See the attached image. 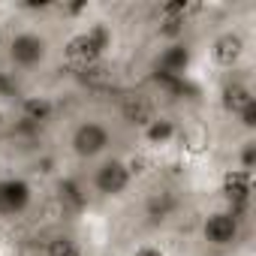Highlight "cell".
Returning a JSON list of instances; mask_svg holds the SVG:
<instances>
[{
	"mask_svg": "<svg viewBox=\"0 0 256 256\" xmlns=\"http://www.w3.org/2000/svg\"><path fill=\"white\" fill-rule=\"evenodd\" d=\"M133 172L126 166V157L120 154H106L102 160L94 163L90 169V178H88V187L96 199H124L133 187Z\"/></svg>",
	"mask_w": 256,
	"mask_h": 256,
	"instance_id": "cell-4",
	"label": "cell"
},
{
	"mask_svg": "<svg viewBox=\"0 0 256 256\" xmlns=\"http://www.w3.org/2000/svg\"><path fill=\"white\" fill-rule=\"evenodd\" d=\"M16 112H18V120H22L24 126H30V130H40V126H46V124L54 120L58 102H54L52 94H40V90H36V94L22 96Z\"/></svg>",
	"mask_w": 256,
	"mask_h": 256,
	"instance_id": "cell-12",
	"label": "cell"
},
{
	"mask_svg": "<svg viewBox=\"0 0 256 256\" xmlns=\"http://www.w3.org/2000/svg\"><path fill=\"white\" fill-rule=\"evenodd\" d=\"M126 256H169V250L160 241H139V244L130 247V253H126Z\"/></svg>",
	"mask_w": 256,
	"mask_h": 256,
	"instance_id": "cell-17",
	"label": "cell"
},
{
	"mask_svg": "<svg viewBox=\"0 0 256 256\" xmlns=\"http://www.w3.org/2000/svg\"><path fill=\"white\" fill-rule=\"evenodd\" d=\"M4 52H6V64L16 72H36L52 58V40L40 28H22L10 34Z\"/></svg>",
	"mask_w": 256,
	"mask_h": 256,
	"instance_id": "cell-3",
	"label": "cell"
},
{
	"mask_svg": "<svg viewBox=\"0 0 256 256\" xmlns=\"http://www.w3.org/2000/svg\"><path fill=\"white\" fill-rule=\"evenodd\" d=\"M4 250H6V232L0 229V256H4Z\"/></svg>",
	"mask_w": 256,
	"mask_h": 256,
	"instance_id": "cell-21",
	"label": "cell"
},
{
	"mask_svg": "<svg viewBox=\"0 0 256 256\" xmlns=\"http://www.w3.org/2000/svg\"><path fill=\"white\" fill-rule=\"evenodd\" d=\"M241 229H244V220L238 214H232L229 208H214L202 217L199 223V238L205 241V247H214V250H229L238 244L241 238Z\"/></svg>",
	"mask_w": 256,
	"mask_h": 256,
	"instance_id": "cell-5",
	"label": "cell"
},
{
	"mask_svg": "<svg viewBox=\"0 0 256 256\" xmlns=\"http://www.w3.org/2000/svg\"><path fill=\"white\" fill-rule=\"evenodd\" d=\"M238 169H244V172H253L256 169V142L247 136L244 142H241V151H238V163H235Z\"/></svg>",
	"mask_w": 256,
	"mask_h": 256,
	"instance_id": "cell-16",
	"label": "cell"
},
{
	"mask_svg": "<svg viewBox=\"0 0 256 256\" xmlns=\"http://www.w3.org/2000/svg\"><path fill=\"white\" fill-rule=\"evenodd\" d=\"M42 256H84V247L70 232H54L42 244Z\"/></svg>",
	"mask_w": 256,
	"mask_h": 256,
	"instance_id": "cell-15",
	"label": "cell"
},
{
	"mask_svg": "<svg viewBox=\"0 0 256 256\" xmlns=\"http://www.w3.org/2000/svg\"><path fill=\"white\" fill-rule=\"evenodd\" d=\"M6 40H10V30H6V24H4V22H0V48L6 46Z\"/></svg>",
	"mask_w": 256,
	"mask_h": 256,
	"instance_id": "cell-20",
	"label": "cell"
},
{
	"mask_svg": "<svg viewBox=\"0 0 256 256\" xmlns=\"http://www.w3.org/2000/svg\"><path fill=\"white\" fill-rule=\"evenodd\" d=\"M114 130L102 118H82L66 133V151L76 163H96L106 154H112Z\"/></svg>",
	"mask_w": 256,
	"mask_h": 256,
	"instance_id": "cell-2",
	"label": "cell"
},
{
	"mask_svg": "<svg viewBox=\"0 0 256 256\" xmlns=\"http://www.w3.org/2000/svg\"><path fill=\"white\" fill-rule=\"evenodd\" d=\"M247 52H250V42H247V36H244L238 28H223V30H217V34L211 36V42H208V60H211L217 70H226V72L238 70V66L244 64Z\"/></svg>",
	"mask_w": 256,
	"mask_h": 256,
	"instance_id": "cell-6",
	"label": "cell"
},
{
	"mask_svg": "<svg viewBox=\"0 0 256 256\" xmlns=\"http://www.w3.org/2000/svg\"><path fill=\"white\" fill-rule=\"evenodd\" d=\"M217 102H220L223 114L235 118V114H241L247 106H253V102H256V94H253V88H250L247 82H241V78H232V76H229V78L220 84Z\"/></svg>",
	"mask_w": 256,
	"mask_h": 256,
	"instance_id": "cell-14",
	"label": "cell"
},
{
	"mask_svg": "<svg viewBox=\"0 0 256 256\" xmlns=\"http://www.w3.org/2000/svg\"><path fill=\"white\" fill-rule=\"evenodd\" d=\"M160 114V106L154 100L151 90H126L120 94L118 100V118L126 124V126H133V130H145V126Z\"/></svg>",
	"mask_w": 256,
	"mask_h": 256,
	"instance_id": "cell-10",
	"label": "cell"
},
{
	"mask_svg": "<svg viewBox=\"0 0 256 256\" xmlns=\"http://www.w3.org/2000/svg\"><path fill=\"white\" fill-rule=\"evenodd\" d=\"M112 48H114V28H112L108 22L96 18V22H88V24L76 28V30L64 40V46H60V60H64V66H66L70 72L84 76V72L102 66V64L108 60Z\"/></svg>",
	"mask_w": 256,
	"mask_h": 256,
	"instance_id": "cell-1",
	"label": "cell"
},
{
	"mask_svg": "<svg viewBox=\"0 0 256 256\" xmlns=\"http://www.w3.org/2000/svg\"><path fill=\"white\" fill-rule=\"evenodd\" d=\"M139 139H142V145L148 148V151H166V148H172L178 139H181V124L172 118V114H157L145 130H139Z\"/></svg>",
	"mask_w": 256,
	"mask_h": 256,
	"instance_id": "cell-13",
	"label": "cell"
},
{
	"mask_svg": "<svg viewBox=\"0 0 256 256\" xmlns=\"http://www.w3.org/2000/svg\"><path fill=\"white\" fill-rule=\"evenodd\" d=\"M193 58H196V52H193V46L187 40H172V42H163L160 46V52L154 58V70L166 82H181L190 72Z\"/></svg>",
	"mask_w": 256,
	"mask_h": 256,
	"instance_id": "cell-9",
	"label": "cell"
},
{
	"mask_svg": "<svg viewBox=\"0 0 256 256\" xmlns=\"http://www.w3.org/2000/svg\"><path fill=\"white\" fill-rule=\"evenodd\" d=\"M178 208H181V196H178V190L169 187V184H157V187L148 190L145 199H142V211H145L148 223H154V226L169 223V220L178 214Z\"/></svg>",
	"mask_w": 256,
	"mask_h": 256,
	"instance_id": "cell-11",
	"label": "cell"
},
{
	"mask_svg": "<svg viewBox=\"0 0 256 256\" xmlns=\"http://www.w3.org/2000/svg\"><path fill=\"white\" fill-rule=\"evenodd\" d=\"M6 126H10V112H6L4 106H0V133H4Z\"/></svg>",
	"mask_w": 256,
	"mask_h": 256,
	"instance_id": "cell-19",
	"label": "cell"
},
{
	"mask_svg": "<svg viewBox=\"0 0 256 256\" xmlns=\"http://www.w3.org/2000/svg\"><path fill=\"white\" fill-rule=\"evenodd\" d=\"M36 190L34 181L24 175H4L0 178V220H16L24 217L34 208Z\"/></svg>",
	"mask_w": 256,
	"mask_h": 256,
	"instance_id": "cell-7",
	"label": "cell"
},
{
	"mask_svg": "<svg viewBox=\"0 0 256 256\" xmlns=\"http://www.w3.org/2000/svg\"><path fill=\"white\" fill-rule=\"evenodd\" d=\"M235 120H238V126H241L247 136H253V133H256V102L247 106L241 114H235Z\"/></svg>",
	"mask_w": 256,
	"mask_h": 256,
	"instance_id": "cell-18",
	"label": "cell"
},
{
	"mask_svg": "<svg viewBox=\"0 0 256 256\" xmlns=\"http://www.w3.org/2000/svg\"><path fill=\"white\" fill-rule=\"evenodd\" d=\"M217 193L223 196V208H229L232 214H238L244 220V214L250 211V202H253V172H244L238 166L223 169Z\"/></svg>",
	"mask_w": 256,
	"mask_h": 256,
	"instance_id": "cell-8",
	"label": "cell"
}]
</instances>
